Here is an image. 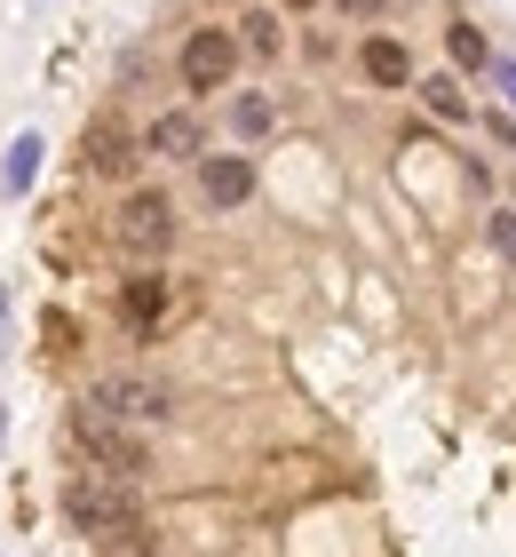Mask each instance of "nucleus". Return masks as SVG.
<instances>
[{
    "label": "nucleus",
    "instance_id": "obj_19",
    "mask_svg": "<svg viewBox=\"0 0 516 557\" xmlns=\"http://www.w3.org/2000/svg\"><path fill=\"white\" fill-rule=\"evenodd\" d=\"M342 9H350V16H374V9H381V0H342Z\"/></svg>",
    "mask_w": 516,
    "mask_h": 557
},
{
    "label": "nucleus",
    "instance_id": "obj_11",
    "mask_svg": "<svg viewBox=\"0 0 516 557\" xmlns=\"http://www.w3.org/2000/svg\"><path fill=\"white\" fill-rule=\"evenodd\" d=\"M40 151H48L40 136H16V144H9V160H0V184H9V191H24V184L40 175Z\"/></svg>",
    "mask_w": 516,
    "mask_h": 557
},
{
    "label": "nucleus",
    "instance_id": "obj_4",
    "mask_svg": "<svg viewBox=\"0 0 516 557\" xmlns=\"http://www.w3.org/2000/svg\"><path fill=\"white\" fill-rule=\"evenodd\" d=\"M88 407L136 422V430H160V422L175 414V398H167V383H151V374H96V383H88Z\"/></svg>",
    "mask_w": 516,
    "mask_h": 557
},
{
    "label": "nucleus",
    "instance_id": "obj_1",
    "mask_svg": "<svg viewBox=\"0 0 516 557\" xmlns=\"http://www.w3.org/2000/svg\"><path fill=\"white\" fill-rule=\"evenodd\" d=\"M64 518L80 525V534H96L103 549L112 542H143V502L127 478H103V470H80L64 486Z\"/></svg>",
    "mask_w": 516,
    "mask_h": 557
},
{
    "label": "nucleus",
    "instance_id": "obj_18",
    "mask_svg": "<svg viewBox=\"0 0 516 557\" xmlns=\"http://www.w3.org/2000/svg\"><path fill=\"white\" fill-rule=\"evenodd\" d=\"M103 557H160V549H143V542H112Z\"/></svg>",
    "mask_w": 516,
    "mask_h": 557
},
{
    "label": "nucleus",
    "instance_id": "obj_13",
    "mask_svg": "<svg viewBox=\"0 0 516 557\" xmlns=\"http://www.w3.org/2000/svg\"><path fill=\"white\" fill-rule=\"evenodd\" d=\"M421 104H429L437 120H461V112H469V96H461V81H445V72H437V81H421Z\"/></svg>",
    "mask_w": 516,
    "mask_h": 557
},
{
    "label": "nucleus",
    "instance_id": "obj_2",
    "mask_svg": "<svg viewBox=\"0 0 516 557\" xmlns=\"http://www.w3.org/2000/svg\"><path fill=\"white\" fill-rule=\"evenodd\" d=\"M72 446L88 454V470H103V478H127V486H136V478L151 470V446H143V430L136 422H119V414H103V407H72Z\"/></svg>",
    "mask_w": 516,
    "mask_h": 557
},
{
    "label": "nucleus",
    "instance_id": "obj_8",
    "mask_svg": "<svg viewBox=\"0 0 516 557\" xmlns=\"http://www.w3.org/2000/svg\"><path fill=\"white\" fill-rule=\"evenodd\" d=\"M119 319H127V326H136V335H151V326H160V319H167V278H160V271H143V278H127V287H119Z\"/></svg>",
    "mask_w": 516,
    "mask_h": 557
},
{
    "label": "nucleus",
    "instance_id": "obj_17",
    "mask_svg": "<svg viewBox=\"0 0 516 557\" xmlns=\"http://www.w3.org/2000/svg\"><path fill=\"white\" fill-rule=\"evenodd\" d=\"M493 247H501V256H516V215H493Z\"/></svg>",
    "mask_w": 516,
    "mask_h": 557
},
{
    "label": "nucleus",
    "instance_id": "obj_14",
    "mask_svg": "<svg viewBox=\"0 0 516 557\" xmlns=\"http://www.w3.org/2000/svg\"><path fill=\"white\" fill-rule=\"evenodd\" d=\"M445 48H453V64L493 72V57H484V33H477V24H453V33H445Z\"/></svg>",
    "mask_w": 516,
    "mask_h": 557
},
{
    "label": "nucleus",
    "instance_id": "obj_6",
    "mask_svg": "<svg viewBox=\"0 0 516 557\" xmlns=\"http://www.w3.org/2000/svg\"><path fill=\"white\" fill-rule=\"evenodd\" d=\"M230 72H239V40H230L223 24H206V33L184 40V88L215 96V88H230Z\"/></svg>",
    "mask_w": 516,
    "mask_h": 557
},
{
    "label": "nucleus",
    "instance_id": "obj_7",
    "mask_svg": "<svg viewBox=\"0 0 516 557\" xmlns=\"http://www.w3.org/2000/svg\"><path fill=\"white\" fill-rule=\"evenodd\" d=\"M199 191H206V208H247V199H254V160H247V151L199 160Z\"/></svg>",
    "mask_w": 516,
    "mask_h": 557
},
{
    "label": "nucleus",
    "instance_id": "obj_12",
    "mask_svg": "<svg viewBox=\"0 0 516 557\" xmlns=\"http://www.w3.org/2000/svg\"><path fill=\"white\" fill-rule=\"evenodd\" d=\"M239 48H247V57H278V48H287V24H278L270 9H254L247 33H239Z\"/></svg>",
    "mask_w": 516,
    "mask_h": 557
},
{
    "label": "nucleus",
    "instance_id": "obj_21",
    "mask_svg": "<svg viewBox=\"0 0 516 557\" xmlns=\"http://www.w3.org/2000/svg\"><path fill=\"white\" fill-rule=\"evenodd\" d=\"M0 343H9V319H0Z\"/></svg>",
    "mask_w": 516,
    "mask_h": 557
},
{
    "label": "nucleus",
    "instance_id": "obj_3",
    "mask_svg": "<svg viewBox=\"0 0 516 557\" xmlns=\"http://www.w3.org/2000/svg\"><path fill=\"white\" fill-rule=\"evenodd\" d=\"M112 239H119V256L160 263L167 247H175V199L167 191H127L119 215H112Z\"/></svg>",
    "mask_w": 516,
    "mask_h": 557
},
{
    "label": "nucleus",
    "instance_id": "obj_5",
    "mask_svg": "<svg viewBox=\"0 0 516 557\" xmlns=\"http://www.w3.org/2000/svg\"><path fill=\"white\" fill-rule=\"evenodd\" d=\"M80 160H88V175H112V184H127V175H136V160H143V136H127V120L96 112L88 136H80Z\"/></svg>",
    "mask_w": 516,
    "mask_h": 557
},
{
    "label": "nucleus",
    "instance_id": "obj_9",
    "mask_svg": "<svg viewBox=\"0 0 516 557\" xmlns=\"http://www.w3.org/2000/svg\"><path fill=\"white\" fill-rule=\"evenodd\" d=\"M151 160H199V120L191 112H160L151 120V136H143Z\"/></svg>",
    "mask_w": 516,
    "mask_h": 557
},
{
    "label": "nucleus",
    "instance_id": "obj_10",
    "mask_svg": "<svg viewBox=\"0 0 516 557\" xmlns=\"http://www.w3.org/2000/svg\"><path fill=\"white\" fill-rule=\"evenodd\" d=\"M357 64H366V81H374V88H405V81H413V57H405L398 40H381V33L357 48Z\"/></svg>",
    "mask_w": 516,
    "mask_h": 557
},
{
    "label": "nucleus",
    "instance_id": "obj_20",
    "mask_svg": "<svg viewBox=\"0 0 516 557\" xmlns=\"http://www.w3.org/2000/svg\"><path fill=\"white\" fill-rule=\"evenodd\" d=\"M278 9H310V0H278Z\"/></svg>",
    "mask_w": 516,
    "mask_h": 557
},
{
    "label": "nucleus",
    "instance_id": "obj_15",
    "mask_svg": "<svg viewBox=\"0 0 516 557\" xmlns=\"http://www.w3.org/2000/svg\"><path fill=\"white\" fill-rule=\"evenodd\" d=\"M230 128H239L247 144L270 136V96H239V104H230Z\"/></svg>",
    "mask_w": 516,
    "mask_h": 557
},
{
    "label": "nucleus",
    "instance_id": "obj_16",
    "mask_svg": "<svg viewBox=\"0 0 516 557\" xmlns=\"http://www.w3.org/2000/svg\"><path fill=\"white\" fill-rule=\"evenodd\" d=\"M493 88H501L508 104H516V57H493Z\"/></svg>",
    "mask_w": 516,
    "mask_h": 557
}]
</instances>
